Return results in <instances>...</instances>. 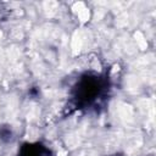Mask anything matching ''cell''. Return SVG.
<instances>
[{
	"label": "cell",
	"instance_id": "obj_1",
	"mask_svg": "<svg viewBox=\"0 0 156 156\" xmlns=\"http://www.w3.org/2000/svg\"><path fill=\"white\" fill-rule=\"evenodd\" d=\"M100 79L98 77H90V76H85L82 78V80L78 83L76 90V95L74 99L77 100V104H90L91 101H94L95 96L99 94L100 91Z\"/></svg>",
	"mask_w": 156,
	"mask_h": 156
}]
</instances>
